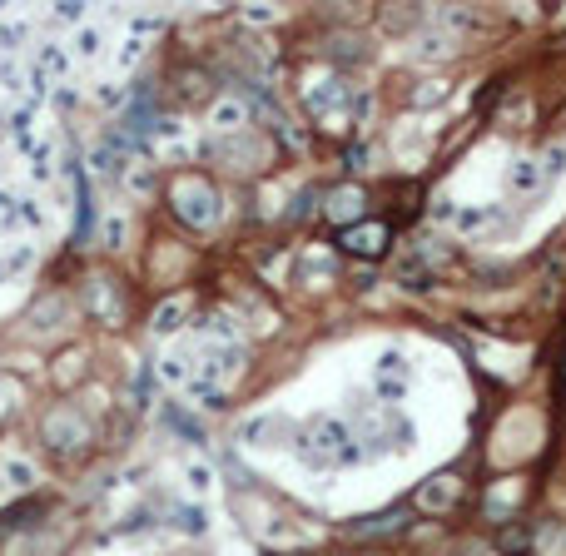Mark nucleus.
I'll list each match as a JSON object with an SVG mask.
<instances>
[{"instance_id":"nucleus-3","label":"nucleus","mask_w":566,"mask_h":556,"mask_svg":"<svg viewBox=\"0 0 566 556\" xmlns=\"http://www.w3.org/2000/svg\"><path fill=\"white\" fill-rule=\"evenodd\" d=\"M388 244H393V229L378 224V219H363V224H353V229L338 234V249L353 254V259H383Z\"/></svg>"},{"instance_id":"nucleus-18","label":"nucleus","mask_w":566,"mask_h":556,"mask_svg":"<svg viewBox=\"0 0 566 556\" xmlns=\"http://www.w3.org/2000/svg\"><path fill=\"white\" fill-rule=\"evenodd\" d=\"M378 373H383V378H403V358H398V353H383Z\"/></svg>"},{"instance_id":"nucleus-1","label":"nucleus","mask_w":566,"mask_h":556,"mask_svg":"<svg viewBox=\"0 0 566 556\" xmlns=\"http://www.w3.org/2000/svg\"><path fill=\"white\" fill-rule=\"evenodd\" d=\"M298 457L313 462V467H343V462H358V447H353V432L348 422H338L333 413H318L308 417L298 427Z\"/></svg>"},{"instance_id":"nucleus-11","label":"nucleus","mask_w":566,"mask_h":556,"mask_svg":"<svg viewBox=\"0 0 566 556\" xmlns=\"http://www.w3.org/2000/svg\"><path fill=\"white\" fill-rule=\"evenodd\" d=\"M522 492H527L522 477H507L502 487H492V492H487V517H507V512L522 502Z\"/></svg>"},{"instance_id":"nucleus-8","label":"nucleus","mask_w":566,"mask_h":556,"mask_svg":"<svg viewBox=\"0 0 566 556\" xmlns=\"http://www.w3.org/2000/svg\"><path fill=\"white\" fill-rule=\"evenodd\" d=\"M363 189L358 184H343V189H333L328 194V219L333 224H343V229H353V224H363Z\"/></svg>"},{"instance_id":"nucleus-15","label":"nucleus","mask_w":566,"mask_h":556,"mask_svg":"<svg viewBox=\"0 0 566 556\" xmlns=\"http://www.w3.org/2000/svg\"><path fill=\"white\" fill-rule=\"evenodd\" d=\"M179 318H184V303H174V298H169V303L154 313V333H174V328H179Z\"/></svg>"},{"instance_id":"nucleus-10","label":"nucleus","mask_w":566,"mask_h":556,"mask_svg":"<svg viewBox=\"0 0 566 556\" xmlns=\"http://www.w3.org/2000/svg\"><path fill=\"white\" fill-rule=\"evenodd\" d=\"M164 378L179 388H199V358L194 353H169L164 358Z\"/></svg>"},{"instance_id":"nucleus-17","label":"nucleus","mask_w":566,"mask_h":556,"mask_svg":"<svg viewBox=\"0 0 566 556\" xmlns=\"http://www.w3.org/2000/svg\"><path fill=\"white\" fill-rule=\"evenodd\" d=\"M512 184H517V189H532V184H537V164H532V159H517V164H512Z\"/></svg>"},{"instance_id":"nucleus-9","label":"nucleus","mask_w":566,"mask_h":556,"mask_svg":"<svg viewBox=\"0 0 566 556\" xmlns=\"http://www.w3.org/2000/svg\"><path fill=\"white\" fill-rule=\"evenodd\" d=\"M209 125H214V130H244V125H249V105L234 100V95H224V100H214Z\"/></svg>"},{"instance_id":"nucleus-16","label":"nucleus","mask_w":566,"mask_h":556,"mask_svg":"<svg viewBox=\"0 0 566 556\" xmlns=\"http://www.w3.org/2000/svg\"><path fill=\"white\" fill-rule=\"evenodd\" d=\"M100 234H105V244H110V249H120V244H125V234H130V224H125V214H110Z\"/></svg>"},{"instance_id":"nucleus-7","label":"nucleus","mask_w":566,"mask_h":556,"mask_svg":"<svg viewBox=\"0 0 566 556\" xmlns=\"http://www.w3.org/2000/svg\"><path fill=\"white\" fill-rule=\"evenodd\" d=\"M85 303H90V313H100V323H110V328H120V323H125V303H120V293H115V283H110V278H90Z\"/></svg>"},{"instance_id":"nucleus-2","label":"nucleus","mask_w":566,"mask_h":556,"mask_svg":"<svg viewBox=\"0 0 566 556\" xmlns=\"http://www.w3.org/2000/svg\"><path fill=\"white\" fill-rule=\"evenodd\" d=\"M169 199H174V214L189 229H214L219 224V189L204 174H179L174 189H169Z\"/></svg>"},{"instance_id":"nucleus-14","label":"nucleus","mask_w":566,"mask_h":556,"mask_svg":"<svg viewBox=\"0 0 566 556\" xmlns=\"http://www.w3.org/2000/svg\"><path fill=\"white\" fill-rule=\"evenodd\" d=\"M497 552L502 556H527L532 552V532H527V527H507V532H497Z\"/></svg>"},{"instance_id":"nucleus-4","label":"nucleus","mask_w":566,"mask_h":556,"mask_svg":"<svg viewBox=\"0 0 566 556\" xmlns=\"http://www.w3.org/2000/svg\"><path fill=\"white\" fill-rule=\"evenodd\" d=\"M45 442H50V447L75 452V447H85V442H90V422L75 413V408H55V413L45 417Z\"/></svg>"},{"instance_id":"nucleus-13","label":"nucleus","mask_w":566,"mask_h":556,"mask_svg":"<svg viewBox=\"0 0 566 556\" xmlns=\"http://www.w3.org/2000/svg\"><path fill=\"white\" fill-rule=\"evenodd\" d=\"M457 45H452V35H437V30H427L423 40H413V55L418 60H447Z\"/></svg>"},{"instance_id":"nucleus-20","label":"nucleus","mask_w":566,"mask_h":556,"mask_svg":"<svg viewBox=\"0 0 566 556\" xmlns=\"http://www.w3.org/2000/svg\"><path fill=\"white\" fill-rule=\"evenodd\" d=\"M10 403H15V388H10V383H5V378H0V417L10 413Z\"/></svg>"},{"instance_id":"nucleus-12","label":"nucleus","mask_w":566,"mask_h":556,"mask_svg":"<svg viewBox=\"0 0 566 556\" xmlns=\"http://www.w3.org/2000/svg\"><path fill=\"white\" fill-rule=\"evenodd\" d=\"M0 482H10V487H30V482H35V462L5 452V457H0Z\"/></svg>"},{"instance_id":"nucleus-21","label":"nucleus","mask_w":566,"mask_h":556,"mask_svg":"<svg viewBox=\"0 0 566 556\" xmlns=\"http://www.w3.org/2000/svg\"><path fill=\"white\" fill-rule=\"evenodd\" d=\"M562 383H566V358H562Z\"/></svg>"},{"instance_id":"nucleus-19","label":"nucleus","mask_w":566,"mask_h":556,"mask_svg":"<svg viewBox=\"0 0 566 556\" xmlns=\"http://www.w3.org/2000/svg\"><path fill=\"white\" fill-rule=\"evenodd\" d=\"M442 95H447V85H427L423 95H418V105H437Z\"/></svg>"},{"instance_id":"nucleus-5","label":"nucleus","mask_w":566,"mask_h":556,"mask_svg":"<svg viewBox=\"0 0 566 556\" xmlns=\"http://www.w3.org/2000/svg\"><path fill=\"white\" fill-rule=\"evenodd\" d=\"M457 497H462V477H457V472H437L432 482L418 487V512L442 517V512H452V507H457Z\"/></svg>"},{"instance_id":"nucleus-6","label":"nucleus","mask_w":566,"mask_h":556,"mask_svg":"<svg viewBox=\"0 0 566 556\" xmlns=\"http://www.w3.org/2000/svg\"><path fill=\"white\" fill-rule=\"evenodd\" d=\"M303 100H308V110H313L328 130H338V125H343V100H348V85H343V80H323V85H313Z\"/></svg>"}]
</instances>
